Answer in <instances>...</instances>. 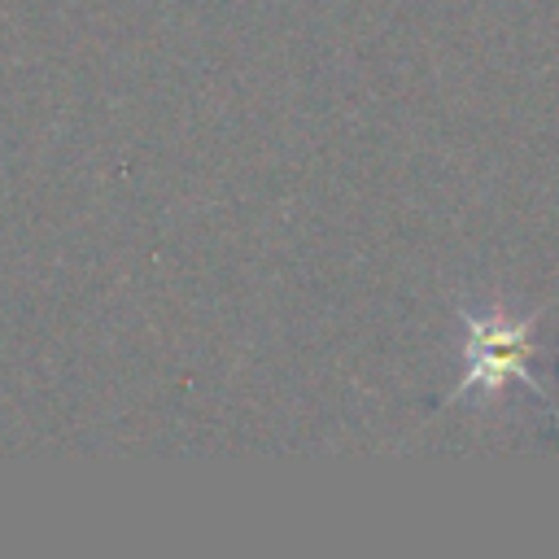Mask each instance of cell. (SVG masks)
Listing matches in <instances>:
<instances>
[{"label": "cell", "instance_id": "1", "mask_svg": "<svg viewBox=\"0 0 559 559\" xmlns=\"http://www.w3.org/2000/svg\"><path fill=\"white\" fill-rule=\"evenodd\" d=\"M533 328L537 319H507L502 310H467L463 314V376L450 397H489L507 380L533 384V371H528Z\"/></svg>", "mask_w": 559, "mask_h": 559}]
</instances>
